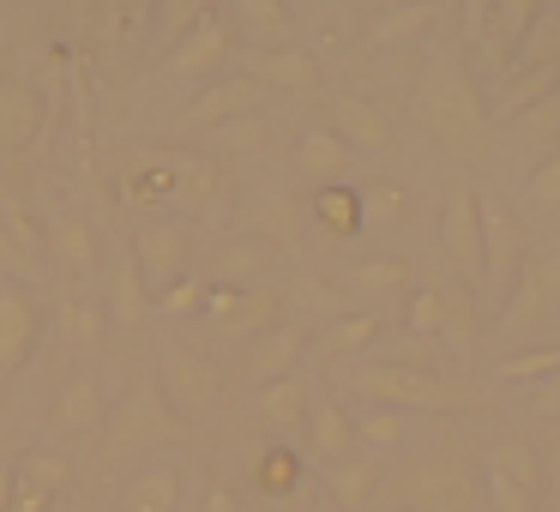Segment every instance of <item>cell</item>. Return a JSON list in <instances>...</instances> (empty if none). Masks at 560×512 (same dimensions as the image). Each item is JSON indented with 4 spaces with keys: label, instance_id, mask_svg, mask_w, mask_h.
<instances>
[{
    "label": "cell",
    "instance_id": "6da1fadb",
    "mask_svg": "<svg viewBox=\"0 0 560 512\" xmlns=\"http://www.w3.org/2000/svg\"><path fill=\"white\" fill-rule=\"evenodd\" d=\"M416 109H422L428 133H434L446 151H458V158H482L488 139H494L488 97L458 67V55H434V61H428L422 85H416Z\"/></svg>",
    "mask_w": 560,
    "mask_h": 512
},
{
    "label": "cell",
    "instance_id": "7a4b0ae2",
    "mask_svg": "<svg viewBox=\"0 0 560 512\" xmlns=\"http://www.w3.org/2000/svg\"><path fill=\"white\" fill-rule=\"evenodd\" d=\"M127 194H133L139 206H158V211L223 218V211H230V175H223L218 163L187 158V151H151V158H133Z\"/></svg>",
    "mask_w": 560,
    "mask_h": 512
},
{
    "label": "cell",
    "instance_id": "3957f363",
    "mask_svg": "<svg viewBox=\"0 0 560 512\" xmlns=\"http://www.w3.org/2000/svg\"><path fill=\"white\" fill-rule=\"evenodd\" d=\"M343 386L355 392V398L380 404V410H428V416H458L470 410V392L458 386V380L434 374V368H398V362H355L350 374H343Z\"/></svg>",
    "mask_w": 560,
    "mask_h": 512
},
{
    "label": "cell",
    "instance_id": "277c9868",
    "mask_svg": "<svg viewBox=\"0 0 560 512\" xmlns=\"http://www.w3.org/2000/svg\"><path fill=\"white\" fill-rule=\"evenodd\" d=\"M560 319V242L536 247V254H524V271H518V290H512V302L500 307V344H524L536 338L542 326H555Z\"/></svg>",
    "mask_w": 560,
    "mask_h": 512
},
{
    "label": "cell",
    "instance_id": "5b68a950",
    "mask_svg": "<svg viewBox=\"0 0 560 512\" xmlns=\"http://www.w3.org/2000/svg\"><path fill=\"white\" fill-rule=\"evenodd\" d=\"M187 434L182 410L170 404L163 380H139L121 404H115V422H109V452L127 458V452H158V446H175Z\"/></svg>",
    "mask_w": 560,
    "mask_h": 512
},
{
    "label": "cell",
    "instance_id": "8992f818",
    "mask_svg": "<svg viewBox=\"0 0 560 512\" xmlns=\"http://www.w3.org/2000/svg\"><path fill=\"white\" fill-rule=\"evenodd\" d=\"M470 500H476V470L458 452H434V458L410 464V470L392 482L386 507H398V512H464Z\"/></svg>",
    "mask_w": 560,
    "mask_h": 512
},
{
    "label": "cell",
    "instance_id": "52a82bcc",
    "mask_svg": "<svg viewBox=\"0 0 560 512\" xmlns=\"http://www.w3.org/2000/svg\"><path fill=\"white\" fill-rule=\"evenodd\" d=\"M524 271V230L506 194H482V302L506 307Z\"/></svg>",
    "mask_w": 560,
    "mask_h": 512
},
{
    "label": "cell",
    "instance_id": "ba28073f",
    "mask_svg": "<svg viewBox=\"0 0 560 512\" xmlns=\"http://www.w3.org/2000/svg\"><path fill=\"white\" fill-rule=\"evenodd\" d=\"M536 13H542V0H476L470 13H464L470 49L488 61V73H494V79L512 73V61H518L524 37H530Z\"/></svg>",
    "mask_w": 560,
    "mask_h": 512
},
{
    "label": "cell",
    "instance_id": "9c48e42d",
    "mask_svg": "<svg viewBox=\"0 0 560 512\" xmlns=\"http://www.w3.org/2000/svg\"><path fill=\"white\" fill-rule=\"evenodd\" d=\"M206 319H211V331L230 338V344H259L283 326V295L266 290V283H259V290H211Z\"/></svg>",
    "mask_w": 560,
    "mask_h": 512
},
{
    "label": "cell",
    "instance_id": "30bf717a",
    "mask_svg": "<svg viewBox=\"0 0 560 512\" xmlns=\"http://www.w3.org/2000/svg\"><path fill=\"white\" fill-rule=\"evenodd\" d=\"M440 242H446L452 271L464 278V290L482 295V194L476 187H452L446 211H440Z\"/></svg>",
    "mask_w": 560,
    "mask_h": 512
},
{
    "label": "cell",
    "instance_id": "8fae6325",
    "mask_svg": "<svg viewBox=\"0 0 560 512\" xmlns=\"http://www.w3.org/2000/svg\"><path fill=\"white\" fill-rule=\"evenodd\" d=\"M259 103H266V85H259L254 73H223V79H211L199 97H187L182 127H194V133H211V127H223V121L259 115Z\"/></svg>",
    "mask_w": 560,
    "mask_h": 512
},
{
    "label": "cell",
    "instance_id": "7c38bea8",
    "mask_svg": "<svg viewBox=\"0 0 560 512\" xmlns=\"http://www.w3.org/2000/svg\"><path fill=\"white\" fill-rule=\"evenodd\" d=\"M37 350V302L25 283L0 278V386H13Z\"/></svg>",
    "mask_w": 560,
    "mask_h": 512
},
{
    "label": "cell",
    "instance_id": "4fadbf2b",
    "mask_svg": "<svg viewBox=\"0 0 560 512\" xmlns=\"http://www.w3.org/2000/svg\"><path fill=\"white\" fill-rule=\"evenodd\" d=\"M163 392L175 410H211L223 398V368L182 350V344H163Z\"/></svg>",
    "mask_w": 560,
    "mask_h": 512
},
{
    "label": "cell",
    "instance_id": "5bb4252c",
    "mask_svg": "<svg viewBox=\"0 0 560 512\" xmlns=\"http://www.w3.org/2000/svg\"><path fill=\"white\" fill-rule=\"evenodd\" d=\"M187 254H194V230H187V223H170V218L139 223L133 259H139V271H145L151 283H163V290H170L175 278H187Z\"/></svg>",
    "mask_w": 560,
    "mask_h": 512
},
{
    "label": "cell",
    "instance_id": "9a60e30c",
    "mask_svg": "<svg viewBox=\"0 0 560 512\" xmlns=\"http://www.w3.org/2000/svg\"><path fill=\"white\" fill-rule=\"evenodd\" d=\"M43 230H49V247H55V266L61 271H73V278H97L103 271V235L91 223V211L61 206Z\"/></svg>",
    "mask_w": 560,
    "mask_h": 512
},
{
    "label": "cell",
    "instance_id": "2e32d148",
    "mask_svg": "<svg viewBox=\"0 0 560 512\" xmlns=\"http://www.w3.org/2000/svg\"><path fill=\"white\" fill-rule=\"evenodd\" d=\"M331 133L343 139L350 151H368V158H380V151H392V115L380 109L374 97H362V91H338L331 97Z\"/></svg>",
    "mask_w": 560,
    "mask_h": 512
},
{
    "label": "cell",
    "instance_id": "e0dca14e",
    "mask_svg": "<svg viewBox=\"0 0 560 512\" xmlns=\"http://www.w3.org/2000/svg\"><path fill=\"white\" fill-rule=\"evenodd\" d=\"M49 127V103H43L37 85L25 79H0V151L13 158V151H31Z\"/></svg>",
    "mask_w": 560,
    "mask_h": 512
},
{
    "label": "cell",
    "instance_id": "ac0fdd59",
    "mask_svg": "<svg viewBox=\"0 0 560 512\" xmlns=\"http://www.w3.org/2000/svg\"><path fill=\"white\" fill-rule=\"evenodd\" d=\"M230 55H235V25H230V19H211V25H199L187 43H175V49H170V73L175 79L218 73Z\"/></svg>",
    "mask_w": 560,
    "mask_h": 512
},
{
    "label": "cell",
    "instance_id": "d6986e66",
    "mask_svg": "<svg viewBox=\"0 0 560 512\" xmlns=\"http://www.w3.org/2000/svg\"><path fill=\"white\" fill-rule=\"evenodd\" d=\"M271 266H278V247H266L259 235H230L211 259V278H218V290H247V283L259 290Z\"/></svg>",
    "mask_w": 560,
    "mask_h": 512
},
{
    "label": "cell",
    "instance_id": "ffe728a7",
    "mask_svg": "<svg viewBox=\"0 0 560 512\" xmlns=\"http://www.w3.org/2000/svg\"><path fill=\"white\" fill-rule=\"evenodd\" d=\"M560 91V67H518V73L494 79V97H488V115H506V121H524L542 97Z\"/></svg>",
    "mask_w": 560,
    "mask_h": 512
},
{
    "label": "cell",
    "instance_id": "44dd1931",
    "mask_svg": "<svg viewBox=\"0 0 560 512\" xmlns=\"http://www.w3.org/2000/svg\"><path fill=\"white\" fill-rule=\"evenodd\" d=\"M307 440H314V452L326 464H350L355 446H362V440H355V416L343 410L338 398H314V404H307Z\"/></svg>",
    "mask_w": 560,
    "mask_h": 512
},
{
    "label": "cell",
    "instance_id": "7402d4cb",
    "mask_svg": "<svg viewBox=\"0 0 560 512\" xmlns=\"http://www.w3.org/2000/svg\"><path fill=\"white\" fill-rule=\"evenodd\" d=\"M307 218L319 223L326 242H355V235L368 230V223H362V187H350V182L319 187V194L307 199Z\"/></svg>",
    "mask_w": 560,
    "mask_h": 512
},
{
    "label": "cell",
    "instance_id": "603a6c76",
    "mask_svg": "<svg viewBox=\"0 0 560 512\" xmlns=\"http://www.w3.org/2000/svg\"><path fill=\"white\" fill-rule=\"evenodd\" d=\"M350 158L355 151L343 146L331 127H307V133L295 139V170H302L307 182H319V187H338L343 175H350Z\"/></svg>",
    "mask_w": 560,
    "mask_h": 512
},
{
    "label": "cell",
    "instance_id": "cb8c5ba5",
    "mask_svg": "<svg viewBox=\"0 0 560 512\" xmlns=\"http://www.w3.org/2000/svg\"><path fill=\"white\" fill-rule=\"evenodd\" d=\"M307 404H314V386H307L302 374L271 380V386H259V392H254L259 422H266V428H278V434H290V428H302V422H307Z\"/></svg>",
    "mask_w": 560,
    "mask_h": 512
},
{
    "label": "cell",
    "instance_id": "d4e9b609",
    "mask_svg": "<svg viewBox=\"0 0 560 512\" xmlns=\"http://www.w3.org/2000/svg\"><path fill=\"white\" fill-rule=\"evenodd\" d=\"M302 350H307V331L283 319V326L271 331V338H259V344H254V356H247V374H254L259 386H271V380H290V374H295V362H302Z\"/></svg>",
    "mask_w": 560,
    "mask_h": 512
},
{
    "label": "cell",
    "instance_id": "484cf974",
    "mask_svg": "<svg viewBox=\"0 0 560 512\" xmlns=\"http://www.w3.org/2000/svg\"><path fill=\"white\" fill-rule=\"evenodd\" d=\"M247 488H254L259 500H295V488H302V458H295L290 446H259L254 464H247Z\"/></svg>",
    "mask_w": 560,
    "mask_h": 512
},
{
    "label": "cell",
    "instance_id": "4316f807",
    "mask_svg": "<svg viewBox=\"0 0 560 512\" xmlns=\"http://www.w3.org/2000/svg\"><path fill=\"white\" fill-rule=\"evenodd\" d=\"M319 73H326V67H319L307 49H295V43L266 49V55H259V67H254V79H259L266 91H314Z\"/></svg>",
    "mask_w": 560,
    "mask_h": 512
},
{
    "label": "cell",
    "instance_id": "83f0119b",
    "mask_svg": "<svg viewBox=\"0 0 560 512\" xmlns=\"http://www.w3.org/2000/svg\"><path fill=\"white\" fill-rule=\"evenodd\" d=\"M103 410H109V398H103V380L79 374L73 386L55 398V434H91V428H103Z\"/></svg>",
    "mask_w": 560,
    "mask_h": 512
},
{
    "label": "cell",
    "instance_id": "f1b7e54d",
    "mask_svg": "<svg viewBox=\"0 0 560 512\" xmlns=\"http://www.w3.org/2000/svg\"><path fill=\"white\" fill-rule=\"evenodd\" d=\"M374 338H380V314H343V319H331L319 338H307V350L326 356V362H350V356L374 350Z\"/></svg>",
    "mask_w": 560,
    "mask_h": 512
},
{
    "label": "cell",
    "instance_id": "f546056e",
    "mask_svg": "<svg viewBox=\"0 0 560 512\" xmlns=\"http://www.w3.org/2000/svg\"><path fill=\"white\" fill-rule=\"evenodd\" d=\"M109 319H121V326H145L151 319V290H145V271H139V259H115L109 266Z\"/></svg>",
    "mask_w": 560,
    "mask_h": 512
},
{
    "label": "cell",
    "instance_id": "4dcf8cb0",
    "mask_svg": "<svg viewBox=\"0 0 560 512\" xmlns=\"http://www.w3.org/2000/svg\"><path fill=\"white\" fill-rule=\"evenodd\" d=\"M488 476H506V482H518L536 494V488H542V452L524 434H500L494 446H488Z\"/></svg>",
    "mask_w": 560,
    "mask_h": 512
},
{
    "label": "cell",
    "instance_id": "1f68e13d",
    "mask_svg": "<svg viewBox=\"0 0 560 512\" xmlns=\"http://www.w3.org/2000/svg\"><path fill=\"white\" fill-rule=\"evenodd\" d=\"M283 307H295V314H314V319H343L350 314V302H343V290L331 278H319V271H295L290 290H283Z\"/></svg>",
    "mask_w": 560,
    "mask_h": 512
},
{
    "label": "cell",
    "instance_id": "d6a6232c",
    "mask_svg": "<svg viewBox=\"0 0 560 512\" xmlns=\"http://www.w3.org/2000/svg\"><path fill=\"white\" fill-rule=\"evenodd\" d=\"M121 512H182V476H175L170 464L139 470L121 494Z\"/></svg>",
    "mask_w": 560,
    "mask_h": 512
},
{
    "label": "cell",
    "instance_id": "836d02e7",
    "mask_svg": "<svg viewBox=\"0 0 560 512\" xmlns=\"http://www.w3.org/2000/svg\"><path fill=\"white\" fill-rule=\"evenodd\" d=\"M254 235L266 247H302V206L290 194H266L254 211Z\"/></svg>",
    "mask_w": 560,
    "mask_h": 512
},
{
    "label": "cell",
    "instance_id": "e575fe53",
    "mask_svg": "<svg viewBox=\"0 0 560 512\" xmlns=\"http://www.w3.org/2000/svg\"><path fill=\"white\" fill-rule=\"evenodd\" d=\"M13 476L25 488H37V494L61 500L67 488H73V458H67V452H55V446H37V452H25V458H19Z\"/></svg>",
    "mask_w": 560,
    "mask_h": 512
},
{
    "label": "cell",
    "instance_id": "d590c367",
    "mask_svg": "<svg viewBox=\"0 0 560 512\" xmlns=\"http://www.w3.org/2000/svg\"><path fill=\"white\" fill-rule=\"evenodd\" d=\"M326 488H331V500H338L343 512H368V500L380 494V470H374V458L331 464V470H326Z\"/></svg>",
    "mask_w": 560,
    "mask_h": 512
},
{
    "label": "cell",
    "instance_id": "8d00e7d4",
    "mask_svg": "<svg viewBox=\"0 0 560 512\" xmlns=\"http://www.w3.org/2000/svg\"><path fill=\"white\" fill-rule=\"evenodd\" d=\"M343 283H350L355 295H398V290H410V266L404 259H350L343 266Z\"/></svg>",
    "mask_w": 560,
    "mask_h": 512
},
{
    "label": "cell",
    "instance_id": "74e56055",
    "mask_svg": "<svg viewBox=\"0 0 560 512\" xmlns=\"http://www.w3.org/2000/svg\"><path fill=\"white\" fill-rule=\"evenodd\" d=\"M500 380H512V386H542V380L560 374V344H530V350H506L494 362Z\"/></svg>",
    "mask_w": 560,
    "mask_h": 512
},
{
    "label": "cell",
    "instance_id": "f35d334b",
    "mask_svg": "<svg viewBox=\"0 0 560 512\" xmlns=\"http://www.w3.org/2000/svg\"><path fill=\"white\" fill-rule=\"evenodd\" d=\"M61 319H67V344H73V350H103V338H109V307H103V302L67 295Z\"/></svg>",
    "mask_w": 560,
    "mask_h": 512
},
{
    "label": "cell",
    "instance_id": "ab89813d",
    "mask_svg": "<svg viewBox=\"0 0 560 512\" xmlns=\"http://www.w3.org/2000/svg\"><path fill=\"white\" fill-rule=\"evenodd\" d=\"M206 146L218 151V158H254V151H266V146H271V127H266V115H242V121L211 127Z\"/></svg>",
    "mask_w": 560,
    "mask_h": 512
},
{
    "label": "cell",
    "instance_id": "60d3db41",
    "mask_svg": "<svg viewBox=\"0 0 560 512\" xmlns=\"http://www.w3.org/2000/svg\"><path fill=\"white\" fill-rule=\"evenodd\" d=\"M410 211V187L404 182H368L362 187V223L368 230H398Z\"/></svg>",
    "mask_w": 560,
    "mask_h": 512
},
{
    "label": "cell",
    "instance_id": "b9f144b4",
    "mask_svg": "<svg viewBox=\"0 0 560 512\" xmlns=\"http://www.w3.org/2000/svg\"><path fill=\"white\" fill-rule=\"evenodd\" d=\"M428 19H440V7H386V13L374 19V25H368V43H374V49H386V43H404V37H422L428 31Z\"/></svg>",
    "mask_w": 560,
    "mask_h": 512
},
{
    "label": "cell",
    "instance_id": "7bdbcfd3",
    "mask_svg": "<svg viewBox=\"0 0 560 512\" xmlns=\"http://www.w3.org/2000/svg\"><path fill=\"white\" fill-rule=\"evenodd\" d=\"M440 338H446L452 356H464V362L476 356L482 326H476V295L470 290H446V331H440Z\"/></svg>",
    "mask_w": 560,
    "mask_h": 512
},
{
    "label": "cell",
    "instance_id": "ee69618b",
    "mask_svg": "<svg viewBox=\"0 0 560 512\" xmlns=\"http://www.w3.org/2000/svg\"><path fill=\"white\" fill-rule=\"evenodd\" d=\"M518 67H560V7H542L530 25V37H524L518 61H512V73Z\"/></svg>",
    "mask_w": 560,
    "mask_h": 512
},
{
    "label": "cell",
    "instance_id": "f6af8a7d",
    "mask_svg": "<svg viewBox=\"0 0 560 512\" xmlns=\"http://www.w3.org/2000/svg\"><path fill=\"white\" fill-rule=\"evenodd\" d=\"M404 326H410L416 344L440 338V331H446V290H416L410 307H404Z\"/></svg>",
    "mask_w": 560,
    "mask_h": 512
},
{
    "label": "cell",
    "instance_id": "bcb514c9",
    "mask_svg": "<svg viewBox=\"0 0 560 512\" xmlns=\"http://www.w3.org/2000/svg\"><path fill=\"white\" fill-rule=\"evenodd\" d=\"M206 295H211V283L187 271V278H175V283H170V290H158V295H151V314H170V319L199 314V307H206Z\"/></svg>",
    "mask_w": 560,
    "mask_h": 512
},
{
    "label": "cell",
    "instance_id": "7dc6e473",
    "mask_svg": "<svg viewBox=\"0 0 560 512\" xmlns=\"http://www.w3.org/2000/svg\"><path fill=\"white\" fill-rule=\"evenodd\" d=\"M355 440H368V446H380V452H398L404 440H410V416L404 410H368L362 422H355Z\"/></svg>",
    "mask_w": 560,
    "mask_h": 512
},
{
    "label": "cell",
    "instance_id": "c3c4849f",
    "mask_svg": "<svg viewBox=\"0 0 560 512\" xmlns=\"http://www.w3.org/2000/svg\"><path fill=\"white\" fill-rule=\"evenodd\" d=\"M0 230L13 235V242L25 247L31 259H43V247H49V230H43V223L31 218L25 206H19V199H0Z\"/></svg>",
    "mask_w": 560,
    "mask_h": 512
},
{
    "label": "cell",
    "instance_id": "681fc988",
    "mask_svg": "<svg viewBox=\"0 0 560 512\" xmlns=\"http://www.w3.org/2000/svg\"><path fill=\"white\" fill-rule=\"evenodd\" d=\"M524 206L530 211H560V146L530 170V182H524Z\"/></svg>",
    "mask_w": 560,
    "mask_h": 512
},
{
    "label": "cell",
    "instance_id": "f907efd6",
    "mask_svg": "<svg viewBox=\"0 0 560 512\" xmlns=\"http://www.w3.org/2000/svg\"><path fill=\"white\" fill-rule=\"evenodd\" d=\"M158 19H163V31H170L175 43H187L199 25H211V19H218V7H206V0H163Z\"/></svg>",
    "mask_w": 560,
    "mask_h": 512
},
{
    "label": "cell",
    "instance_id": "816d5d0a",
    "mask_svg": "<svg viewBox=\"0 0 560 512\" xmlns=\"http://www.w3.org/2000/svg\"><path fill=\"white\" fill-rule=\"evenodd\" d=\"M0 278H7V283H37L43 278V259H31L7 230H0Z\"/></svg>",
    "mask_w": 560,
    "mask_h": 512
},
{
    "label": "cell",
    "instance_id": "f5cc1de1",
    "mask_svg": "<svg viewBox=\"0 0 560 512\" xmlns=\"http://www.w3.org/2000/svg\"><path fill=\"white\" fill-rule=\"evenodd\" d=\"M235 19H247L254 31H271V37H283V31H290V7H283V0H242V7H235Z\"/></svg>",
    "mask_w": 560,
    "mask_h": 512
},
{
    "label": "cell",
    "instance_id": "db71d44e",
    "mask_svg": "<svg viewBox=\"0 0 560 512\" xmlns=\"http://www.w3.org/2000/svg\"><path fill=\"white\" fill-rule=\"evenodd\" d=\"M518 127H524L530 139H555V146H560V91H555V97H542V103H536V109L524 115Z\"/></svg>",
    "mask_w": 560,
    "mask_h": 512
},
{
    "label": "cell",
    "instance_id": "11a10c76",
    "mask_svg": "<svg viewBox=\"0 0 560 512\" xmlns=\"http://www.w3.org/2000/svg\"><path fill=\"white\" fill-rule=\"evenodd\" d=\"M488 500H494V512H536V494L506 476H488Z\"/></svg>",
    "mask_w": 560,
    "mask_h": 512
},
{
    "label": "cell",
    "instance_id": "9f6ffc18",
    "mask_svg": "<svg viewBox=\"0 0 560 512\" xmlns=\"http://www.w3.org/2000/svg\"><path fill=\"white\" fill-rule=\"evenodd\" d=\"M139 13H145V7H103V13H97L103 19V43H121L127 31H133Z\"/></svg>",
    "mask_w": 560,
    "mask_h": 512
},
{
    "label": "cell",
    "instance_id": "6f0895ef",
    "mask_svg": "<svg viewBox=\"0 0 560 512\" xmlns=\"http://www.w3.org/2000/svg\"><path fill=\"white\" fill-rule=\"evenodd\" d=\"M530 404H536V416H560V374H555V380H542Z\"/></svg>",
    "mask_w": 560,
    "mask_h": 512
},
{
    "label": "cell",
    "instance_id": "680465c9",
    "mask_svg": "<svg viewBox=\"0 0 560 512\" xmlns=\"http://www.w3.org/2000/svg\"><path fill=\"white\" fill-rule=\"evenodd\" d=\"M206 512H242V500H235V488H230V482H218V488L206 494Z\"/></svg>",
    "mask_w": 560,
    "mask_h": 512
},
{
    "label": "cell",
    "instance_id": "91938a15",
    "mask_svg": "<svg viewBox=\"0 0 560 512\" xmlns=\"http://www.w3.org/2000/svg\"><path fill=\"white\" fill-rule=\"evenodd\" d=\"M542 476H548V488H555V494H560V440H555V446L542 452Z\"/></svg>",
    "mask_w": 560,
    "mask_h": 512
},
{
    "label": "cell",
    "instance_id": "94428289",
    "mask_svg": "<svg viewBox=\"0 0 560 512\" xmlns=\"http://www.w3.org/2000/svg\"><path fill=\"white\" fill-rule=\"evenodd\" d=\"M13 488H19V476H13V470H7V464H0V512L13 507Z\"/></svg>",
    "mask_w": 560,
    "mask_h": 512
},
{
    "label": "cell",
    "instance_id": "6125c7cd",
    "mask_svg": "<svg viewBox=\"0 0 560 512\" xmlns=\"http://www.w3.org/2000/svg\"><path fill=\"white\" fill-rule=\"evenodd\" d=\"M73 512H109V507H73Z\"/></svg>",
    "mask_w": 560,
    "mask_h": 512
},
{
    "label": "cell",
    "instance_id": "be15d7a7",
    "mask_svg": "<svg viewBox=\"0 0 560 512\" xmlns=\"http://www.w3.org/2000/svg\"><path fill=\"white\" fill-rule=\"evenodd\" d=\"M386 512H398V507H386Z\"/></svg>",
    "mask_w": 560,
    "mask_h": 512
}]
</instances>
